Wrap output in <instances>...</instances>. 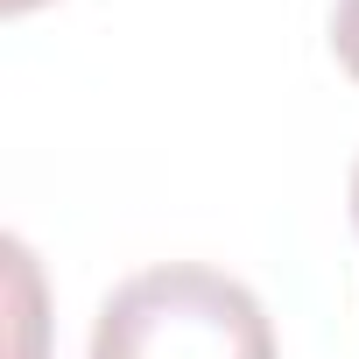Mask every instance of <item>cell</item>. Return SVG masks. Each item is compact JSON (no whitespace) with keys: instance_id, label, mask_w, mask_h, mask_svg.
Here are the masks:
<instances>
[{"instance_id":"obj_3","label":"cell","mask_w":359,"mask_h":359,"mask_svg":"<svg viewBox=\"0 0 359 359\" xmlns=\"http://www.w3.org/2000/svg\"><path fill=\"white\" fill-rule=\"evenodd\" d=\"M0 8H8V15H29V8H43V0H0Z\"/></svg>"},{"instance_id":"obj_2","label":"cell","mask_w":359,"mask_h":359,"mask_svg":"<svg viewBox=\"0 0 359 359\" xmlns=\"http://www.w3.org/2000/svg\"><path fill=\"white\" fill-rule=\"evenodd\" d=\"M331 50H338L345 78L359 85V0H338V8H331Z\"/></svg>"},{"instance_id":"obj_1","label":"cell","mask_w":359,"mask_h":359,"mask_svg":"<svg viewBox=\"0 0 359 359\" xmlns=\"http://www.w3.org/2000/svg\"><path fill=\"white\" fill-rule=\"evenodd\" d=\"M92 359H275V324L247 282L169 261L127 275L106 296Z\"/></svg>"},{"instance_id":"obj_4","label":"cell","mask_w":359,"mask_h":359,"mask_svg":"<svg viewBox=\"0 0 359 359\" xmlns=\"http://www.w3.org/2000/svg\"><path fill=\"white\" fill-rule=\"evenodd\" d=\"M352 226H359V169H352Z\"/></svg>"}]
</instances>
